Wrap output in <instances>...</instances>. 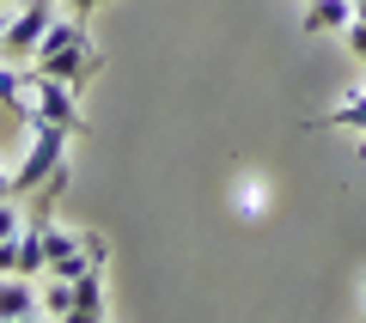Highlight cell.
Listing matches in <instances>:
<instances>
[{
  "label": "cell",
  "mask_w": 366,
  "mask_h": 323,
  "mask_svg": "<svg viewBox=\"0 0 366 323\" xmlns=\"http://www.w3.org/2000/svg\"><path fill=\"white\" fill-rule=\"evenodd\" d=\"M25 122H55V129L79 134L86 129V116H79V86H67V79H31V110Z\"/></svg>",
  "instance_id": "3957f363"
},
{
  "label": "cell",
  "mask_w": 366,
  "mask_h": 323,
  "mask_svg": "<svg viewBox=\"0 0 366 323\" xmlns=\"http://www.w3.org/2000/svg\"><path fill=\"white\" fill-rule=\"evenodd\" d=\"M31 79L37 74H19V67H6V55H0V104H13L19 116L31 110Z\"/></svg>",
  "instance_id": "9c48e42d"
},
{
  "label": "cell",
  "mask_w": 366,
  "mask_h": 323,
  "mask_svg": "<svg viewBox=\"0 0 366 323\" xmlns=\"http://www.w3.org/2000/svg\"><path fill=\"white\" fill-rule=\"evenodd\" d=\"M312 129H348V134H360V159H366V91H354L348 104H336V110L317 116Z\"/></svg>",
  "instance_id": "ba28073f"
},
{
  "label": "cell",
  "mask_w": 366,
  "mask_h": 323,
  "mask_svg": "<svg viewBox=\"0 0 366 323\" xmlns=\"http://www.w3.org/2000/svg\"><path fill=\"white\" fill-rule=\"evenodd\" d=\"M0 6H25V0H0Z\"/></svg>",
  "instance_id": "e0dca14e"
},
{
  "label": "cell",
  "mask_w": 366,
  "mask_h": 323,
  "mask_svg": "<svg viewBox=\"0 0 366 323\" xmlns=\"http://www.w3.org/2000/svg\"><path fill=\"white\" fill-rule=\"evenodd\" d=\"M6 195H13V177H6V171H0V202H6Z\"/></svg>",
  "instance_id": "5bb4252c"
},
{
  "label": "cell",
  "mask_w": 366,
  "mask_h": 323,
  "mask_svg": "<svg viewBox=\"0 0 366 323\" xmlns=\"http://www.w3.org/2000/svg\"><path fill=\"white\" fill-rule=\"evenodd\" d=\"M348 19H354V0H305V13H300V31L305 37H330V31H348Z\"/></svg>",
  "instance_id": "8992f818"
},
{
  "label": "cell",
  "mask_w": 366,
  "mask_h": 323,
  "mask_svg": "<svg viewBox=\"0 0 366 323\" xmlns=\"http://www.w3.org/2000/svg\"><path fill=\"white\" fill-rule=\"evenodd\" d=\"M110 305H104V269H86L74 281V323H104Z\"/></svg>",
  "instance_id": "52a82bcc"
},
{
  "label": "cell",
  "mask_w": 366,
  "mask_h": 323,
  "mask_svg": "<svg viewBox=\"0 0 366 323\" xmlns=\"http://www.w3.org/2000/svg\"><path fill=\"white\" fill-rule=\"evenodd\" d=\"M98 67H104V55L92 49V37H86V25H79V19H55V25L43 31L37 55H31V74L67 79V86H86Z\"/></svg>",
  "instance_id": "6da1fadb"
},
{
  "label": "cell",
  "mask_w": 366,
  "mask_h": 323,
  "mask_svg": "<svg viewBox=\"0 0 366 323\" xmlns=\"http://www.w3.org/2000/svg\"><path fill=\"white\" fill-rule=\"evenodd\" d=\"M67 6H74V19H79V25H86V19L98 13V6H104V0H67Z\"/></svg>",
  "instance_id": "4fadbf2b"
},
{
  "label": "cell",
  "mask_w": 366,
  "mask_h": 323,
  "mask_svg": "<svg viewBox=\"0 0 366 323\" xmlns=\"http://www.w3.org/2000/svg\"><path fill=\"white\" fill-rule=\"evenodd\" d=\"M354 19H366V0H354Z\"/></svg>",
  "instance_id": "9a60e30c"
},
{
  "label": "cell",
  "mask_w": 366,
  "mask_h": 323,
  "mask_svg": "<svg viewBox=\"0 0 366 323\" xmlns=\"http://www.w3.org/2000/svg\"><path fill=\"white\" fill-rule=\"evenodd\" d=\"M43 317L74 323V281H55V274H49V287H43Z\"/></svg>",
  "instance_id": "30bf717a"
},
{
  "label": "cell",
  "mask_w": 366,
  "mask_h": 323,
  "mask_svg": "<svg viewBox=\"0 0 366 323\" xmlns=\"http://www.w3.org/2000/svg\"><path fill=\"white\" fill-rule=\"evenodd\" d=\"M67 141H74V134L55 129V122H31L25 165L13 171V195H19V202H25V195H37L49 177H61V171H67Z\"/></svg>",
  "instance_id": "7a4b0ae2"
},
{
  "label": "cell",
  "mask_w": 366,
  "mask_h": 323,
  "mask_svg": "<svg viewBox=\"0 0 366 323\" xmlns=\"http://www.w3.org/2000/svg\"><path fill=\"white\" fill-rule=\"evenodd\" d=\"M31 317H43V287H37V274L0 269V323H31Z\"/></svg>",
  "instance_id": "5b68a950"
},
{
  "label": "cell",
  "mask_w": 366,
  "mask_h": 323,
  "mask_svg": "<svg viewBox=\"0 0 366 323\" xmlns=\"http://www.w3.org/2000/svg\"><path fill=\"white\" fill-rule=\"evenodd\" d=\"M342 43L354 49V61H366V19H348V31H342Z\"/></svg>",
  "instance_id": "7c38bea8"
},
{
  "label": "cell",
  "mask_w": 366,
  "mask_h": 323,
  "mask_svg": "<svg viewBox=\"0 0 366 323\" xmlns=\"http://www.w3.org/2000/svg\"><path fill=\"white\" fill-rule=\"evenodd\" d=\"M19 232H25V207H19V195H6V202H0V244L19 238Z\"/></svg>",
  "instance_id": "8fae6325"
},
{
  "label": "cell",
  "mask_w": 366,
  "mask_h": 323,
  "mask_svg": "<svg viewBox=\"0 0 366 323\" xmlns=\"http://www.w3.org/2000/svg\"><path fill=\"white\" fill-rule=\"evenodd\" d=\"M49 25H55L49 0H25L19 13H6V37H0V55H6V61H31Z\"/></svg>",
  "instance_id": "277c9868"
},
{
  "label": "cell",
  "mask_w": 366,
  "mask_h": 323,
  "mask_svg": "<svg viewBox=\"0 0 366 323\" xmlns=\"http://www.w3.org/2000/svg\"><path fill=\"white\" fill-rule=\"evenodd\" d=\"M0 37H6V6H0Z\"/></svg>",
  "instance_id": "2e32d148"
}]
</instances>
